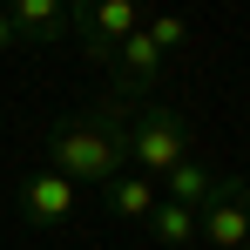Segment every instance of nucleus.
Masks as SVG:
<instances>
[{
	"mask_svg": "<svg viewBox=\"0 0 250 250\" xmlns=\"http://www.w3.org/2000/svg\"><path fill=\"white\" fill-rule=\"evenodd\" d=\"M47 169H61L68 183H115L128 169V102H102L82 115H61L47 128Z\"/></svg>",
	"mask_w": 250,
	"mask_h": 250,
	"instance_id": "f257e3e1",
	"label": "nucleus"
},
{
	"mask_svg": "<svg viewBox=\"0 0 250 250\" xmlns=\"http://www.w3.org/2000/svg\"><path fill=\"white\" fill-rule=\"evenodd\" d=\"M176 163H189V122L176 108H163V102L156 108H128V169L163 183Z\"/></svg>",
	"mask_w": 250,
	"mask_h": 250,
	"instance_id": "f03ea898",
	"label": "nucleus"
},
{
	"mask_svg": "<svg viewBox=\"0 0 250 250\" xmlns=\"http://www.w3.org/2000/svg\"><path fill=\"white\" fill-rule=\"evenodd\" d=\"M196 244L209 250H244L250 244V183L244 176H216V189L203 196V209H196Z\"/></svg>",
	"mask_w": 250,
	"mask_h": 250,
	"instance_id": "7ed1b4c3",
	"label": "nucleus"
},
{
	"mask_svg": "<svg viewBox=\"0 0 250 250\" xmlns=\"http://www.w3.org/2000/svg\"><path fill=\"white\" fill-rule=\"evenodd\" d=\"M142 27V0H75V41L88 61L108 68V54Z\"/></svg>",
	"mask_w": 250,
	"mask_h": 250,
	"instance_id": "20e7f679",
	"label": "nucleus"
},
{
	"mask_svg": "<svg viewBox=\"0 0 250 250\" xmlns=\"http://www.w3.org/2000/svg\"><path fill=\"white\" fill-rule=\"evenodd\" d=\"M21 216H27L34 230H61V223L75 216V183H68L61 169H34V176H21Z\"/></svg>",
	"mask_w": 250,
	"mask_h": 250,
	"instance_id": "39448f33",
	"label": "nucleus"
},
{
	"mask_svg": "<svg viewBox=\"0 0 250 250\" xmlns=\"http://www.w3.org/2000/svg\"><path fill=\"white\" fill-rule=\"evenodd\" d=\"M163 47L149 41V34H142V27H135V34H128L122 47H115V54H108V75H115V102H128V95H142V88H156L163 82Z\"/></svg>",
	"mask_w": 250,
	"mask_h": 250,
	"instance_id": "423d86ee",
	"label": "nucleus"
},
{
	"mask_svg": "<svg viewBox=\"0 0 250 250\" xmlns=\"http://www.w3.org/2000/svg\"><path fill=\"white\" fill-rule=\"evenodd\" d=\"M0 14L14 21V41H68L75 34V0H7Z\"/></svg>",
	"mask_w": 250,
	"mask_h": 250,
	"instance_id": "0eeeda50",
	"label": "nucleus"
},
{
	"mask_svg": "<svg viewBox=\"0 0 250 250\" xmlns=\"http://www.w3.org/2000/svg\"><path fill=\"white\" fill-rule=\"evenodd\" d=\"M156 203H163V183L142 176V169H122L115 183H102V209H108L115 223H149Z\"/></svg>",
	"mask_w": 250,
	"mask_h": 250,
	"instance_id": "6e6552de",
	"label": "nucleus"
},
{
	"mask_svg": "<svg viewBox=\"0 0 250 250\" xmlns=\"http://www.w3.org/2000/svg\"><path fill=\"white\" fill-rule=\"evenodd\" d=\"M142 230H149V244H156V250H183V244H196V209L163 196V203L149 209V223H142Z\"/></svg>",
	"mask_w": 250,
	"mask_h": 250,
	"instance_id": "1a4fd4ad",
	"label": "nucleus"
},
{
	"mask_svg": "<svg viewBox=\"0 0 250 250\" xmlns=\"http://www.w3.org/2000/svg\"><path fill=\"white\" fill-rule=\"evenodd\" d=\"M209 189H216V176H209L196 156H189V163H176V169L163 176V196H169V203H189V209H203Z\"/></svg>",
	"mask_w": 250,
	"mask_h": 250,
	"instance_id": "9d476101",
	"label": "nucleus"
},
{
	"mask_svg": "<svg viewBox=\"0 0 250 250\" xmlns=\"http://www.w3.org/2000/svg\"><path fill=\"white\" fill-rule=\"evenodd\" d=\"M142 34L163 47V54H176V47L189 41V21H183V14H142Z\"/></svg>",
	"mask_w": 250,
	"mask_h": 250,
	"instance_id": "9b49d317",
	"label": "nucleus"
},
{
	"mask_svg": "<svg viewBox=\"0 0 250 250\" xmlns=\"http://www.w3.org/2000/svg\"><path fill=\"white\" fill-rule=\"evenodd\" d=\"M0 47H14V21L7 14H0Z\"/></svg>",
	"mask_w": 250,
	"mask_h": 250,
	"instance_id": "f8f14e48",
	"label": "nucleus"
},
{
	"mask_svg": "<svg viewBox=\"0 0 250 250\" xmlns=\"http://www.w3.org/2000/svg\"><path fill=\"white\" fill-rule=\"evenodd\" d=\"M244 250H250V244H244Z\"/></svg>",
	"mask_w": 250,
	"mask_h": 250,
	"instance_id": "ddd939ff",
	"label": "nucleus"
}]
</instances>
